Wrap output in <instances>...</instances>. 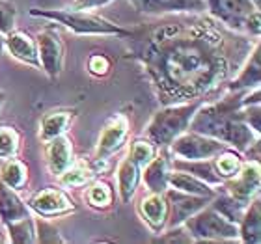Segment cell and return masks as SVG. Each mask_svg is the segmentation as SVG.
<instances>
[{
	"mask_svg": "<svg viewBox=\"0 0 261 244\" xmlns=\"http://www.w3.org/2000/svg\"><path fill=\"white\" fill-rule=\"evenodd\" d=\"M252 2H254V4H256L257 8H259V10H261V0H252Z\"/></svg>",
	"mask_w": 261,
	"mask_h": 244,
	"instance_id": "42",
	"label": "cell"
},
{
	"mask_svg": "<svg viewBox=\"0 0 261 244\" xmlns=\"http://www.w3.org/2000/svg\"><path fill=\"white\" fill-rule=\"evenodd\" d=\"M30 17L47 19L56 24H62L75 36H116L125 38L129 28L116 24L107 17L99 15L93 10H79V8H30Z\"/></svg>",
	"mask_w": 261,
	"mask_h": 244,
	"instance_id": "3",
	"label": "cell"
},
{
	"mask_svg": "<svg viewBox=\"0 0 261 244\" xmlns=\"http://www.w3.org/2000/svg\"><path fill=\"white\" fill-rule=\"evenodd\" d=\"M172 168L175 170H185L189 174L196 175L198 179L205 181L213 186H220L222 179L218 175L213 158H203V160H181V158H172Z\"/></svg>",
	"mask_w": 261,
	"mask_h": 244,
	"instance_id": "27",
	"label": "cell"
},
{
	"mask_svg": "<svg viewBox=\"0 0 261 244\" xmlns=\"http://www.w3.org/2000/svg\"><path fill=\"white\" fill-rule=\"evenodd\" d=\"M30 214L32 212L28 209L27 201L21 198V194L0 181V222H2V226L27 218Z\"/></svg>",
	"mask_w": 261,
	"mask_h": 244,
	"instance_id": "21",
	"label": "cell"
},
{
	"mask_svg": "<svg viewBox=\"0 0 261 244\" xmlns=\"http://www.w3.org/2000/svg\"><path fill=\"white\" fill-rule=\"evenodd\" d=\"M86 71L95 78H105L112 73V60L105 52H92L86 60Z\"/></svg>",
	"mask_w": 261,
	"mask_h": 244,
	"instance_id": "33",
	"label": "cell"
},
{
	"mask_svg": "<svg viewBox=\"0 0 261 244\" xmlns=\"http://www.w3.org/2000/svg\"><path fill=\"white\" fill-rule=\"evenodd\" d=\"M136 212L153 235H159L168 226V200L164 192H147L136 203Z\"/></svg>",
	"mask_w": 261,
	"mask_h": 244,
	"instance_id": "12",
	"label": "cell"
},
{
	"mask_svg": "<svg viewBox=\"0 0 261 244\" xmlns=\"http://www.w3.org/2000/svg\"><path fill=\"white\" fill-rule=\"evenodd\" d=\"M140 15L161 17L172 13H203L205 0H127Z\"/></svg>",
	"mask_w": 261,
	"mask_h": 244,
	"instance_id": "14",
	"label": "cell"
},
{
	"mask_svg": "<svg viewBox=\"0 0 261 244\" xmlns=\"http://www.w3.org/2000/svg\"><path fill=\"white\" fill-rule=\"evenodd\" d=\"M153 242H166V244H191L194 242L191 237V233L187 231V228L181 224V226H172V228H166L164 231L153 239Z\"/></svg>",
	"mask_w": 261,
	"mask_h": 244,
	"instance_id": "34",
	"label": "cell"
},
{
	"mask_svg": "<svg viewBox=\"0 0 261 244\" xmlns=\"http://www.w3.org/2000/svg\"><path fill=\"white\" fill-rule=\"evenodd\" d=\"M243 157H245L246 160H259L261 158V138H256L250 146L246 147L245 151H243Z\"/></svg>",
	"mask_w": 261,
	"mask_h": 244,
	"instance_id": "38",
	"label": "cell"
},
{
	"mask_svg": "<svg viewBox=\"0 0 261 244\" xmlns=\"http://www.w3.org/2000/svg\"><path fill=\"white\" fill-rule=\"evenodd\" d=\"M245 92L246 90H226L222 99L211 103L203 101L192 116L189 129L213 136L228 147L243 153L256 138H261L243 121L241 116Z\"/></svg>",
	"mask_w": 261,
	"mask_h": 244,
	"instance_id": "2",
	"label": "cell"
},
{
	"mask_svg": "<svg viewBox=\"0 0 261 244\" xmlns=\"http://www.w3.org/2000/svg\"><path fill=\"white\" fill-rule=\"evenodd\" d=\"M241 116H243V121H245L256 134L261 136V103L245 104V106L241 109Z\"/></svg>",
	"mask_w": 261,
	"mask_h": 244,
	"instance_id": "36",
	"label": "cell"
},
{
	"mask_svg": "<svg viewBox=\"0 0 261 244\" xmlns=\"http://www.w3.org/2000/svg\"><path fill=\"white\" fill-rule=\"evenodd\" d=\"M205 99H196V101H185V103H172L163 104V109L157 110L146 127L144 136L159 147H168L172 142L189 129L194 112L198 110Z\"/></svg>",
	"mask_w": 261,
	"mask_h": 244,
	"instance_id": "4",
	"label": "cell"
},
{
	"mask_svg": "<svg viewBox=\"0 0 261 244\" xmlns=\"http://www.w3.org/2000/svg\"><path fill=\"white\" fill-rule=\"evenodd\" d=\"M166 200H168V226H181L185 224L187 218H191L194 212H198L200 209H203L205 205H209V201L213 198L207 196H196L189 194V192H181L175 188H166Z\"/></svg>",
	"mask_w": 261,
	"mask_h": 244,
	"instance_id": "13",
	"label": "cell"
},
{
	"mask_svg": "<svg viewBox=\"0 0 261 244\" xmlns=\"http://www.w3.org/2000/svg\"><path fill=\"white\" fill-rule=\"evenodd\" d=\"M97 175H99V170L95 168V164L92 160L86 162V160L75 158V162L71 164L64 174L58 175L56 179H58L60 186H64V188H82L88 183H92Z\"/></svg>",
	"mask_w": 261,
	"mask_h": 244,
	"instance_id": "25",
	"label": "cell"
},
{
	"mask_svg": "<svg viewBox=\"0 0 261 244\" xmlns=\"http://www.w3.org/2000/svg\"><path fill=\"white\" fill-rule=\"evenodd\" d=\"M187 231L194 242H224V240H239V226L218 212L215 207L205 205L191 218H187Z\"/></svg>",
	"mask_w": 261,
	"mask_h": 244,
	"instance_id": "6",
	"label": "cell"
},
{
	"mask_svg": "<svg viewBox=\"0 0 261 244\" xmlns=\"http://www.w3.org/2000/svg\"><path fill=\"white\" fill-rule=\"evenodd\" d=\"M34 38H36V45H38L41 71L50 80H56L62 75L65 64V43L60 32L55 26H47L43 30H39Z\"/></svg>",
	"mask_w": 261,
	"mask_h": 244,
	"instance_id": "10",
	"label": "cell"
},
{
	"mask_svg": "<svg viewBox=\"0 0 261 244\" xmlns=\"http://www.w3.org/2000/svg\"><path fill=\"white\" fill-rule=\"evenodd\" d=\"M32 214L39 218H62L76 212L75 200L67 194L64 186H45L36 190L27 201Z\"/></svg>",
	"mask_w": 261,
	"mask_h": 244,
	"instance_id": "9",
	"label": "cell"
},
{
	"mask_svg": "<svg viewBox=\"0 0 261 244\" xmlns=\"http://www.w3.org/2000/svg\"><path fill=\"white\" fill-rule=\"evenodd\" d=\"M22 147L21 130L13 125H0V160L19 157Z\"/></svg>",
	"mask_w": 261,
	"mask_h": 244,
	"instance_id": "30",
	"label": "cell"
},
{
	"mask_svg": "<svg viewBox=\"0 0 261 244\" xmlns=\"http://www.w3.org/2000/svg\"><path fill=\"white\" fill-rule=\"evenodd\" d=\"M0 181L17 192H22L28 184V166L19 157L0 160Z\"/></svg>",
	"mask_w": 261,
	"mask_h": 244,
	"instance_id": "26",
	"label": "cell"
},
{
	"mask_svg": "<svg viewBox=\"0 0 261 244\" xmlns=\"http://www.w3.org/2000/svg\"><path fill=\"white\" fill-rule=\"evenodd\" d=\"M84 201L90 209L97 212H107L114 207L116 201V192L114 186L105 179H95L92 183L86 184V190H84Z\"/></svg>",
	"mask_w": 261,
	"mask_h": 244,
	"instance_id": "23",
	"label": "cell"
},
{
	"mask_svg": "<svg viewBox=\"0 0 261 244\" xmlns=\"http://www.w3.org/2000/svg\"><path fill=\"white\" fill-rule=\"evenodd\" d=\"M239 240L245 244H261V200L256 196L239 220Z\"/></svg>",
	"mask_w": 261,
	"mask_h": 244,
	"instance_id": "22",
	"label": "cell"
},
{
	"mask_svg": "<svg viewBox=\"0 0 261 244\" xmlns=\"http://www.w3.org/2000/svg\"><path fill=\"white\" fill-rule=\"evenodd\" d=\"M2 50H4V36L0 34V55H2Z\"/></svg>",
	"mask_w": 261,
	"mask_h": 244,
	"instance_id": "40",
	"label": "cell"
},
{
	"mask_svg": "<svg viewBox=\"0 0 261 244\" xmlns=\"http://www.w3.org/2000/svg\"><path fill=\"white\" fill-rule=\"evenodd\" d=\"M168 188H175V190H181V192H189V194L213 198V196L217 194L218 186H213V184L205 183V181L198 179L196 175L189 174L185 170L172 168L170 177H168Z\"/></svg>",
	"mask_w": 261,
	"mask_h": 244,
	"instance_id": "24",
	"label": "cell"
},
{
	"mask_svg": "<svg viewBox=\"0 0 261 244\" xmlns=\"http://www.w3.org/2000/svg\"><path fill=\"white\" fill-rule=\"evenodd\" d=\"M220 188L226 190L237 203L248 207L256 196H259L261 188V162L259 160H246L233 177L226 179Z\"/></svg>",
	"mask_w": 261,
	"mask_h": 244,
	"instance_id": "11",
	"label": "cell"
},
{
	"mask_svg": "<svg viewBox=\"0 0 261 244\" xmlns=\"http://www.w3.org/2000/svg\"><path fill=\"white\" fill-rule=\"evenodd\" d=\"M4 50L13 58V60L41 71L36 38L30 36L28 32H24V30H17L15 28V30H11L10 34H6L4 36Z\"/></svg>",
	"mask_w": 261,
	"mask_h": 244,
	"instance_id": "15",
	"label": "cell"
},
{
	"mask_svg": "<svg viewBox=\"0 0 261 244\" xmlns=\"http://www.w3.org/2000/svg\"><path fill=\"white\" fill-rule=\"evenodd\" d=\"M116 179H118V198L121 203H130L136 196V190L142 183V168L136 166L130 158H121L116 168Z\"/></svg>",
	"mask_w": 261,
	"mask_h": 244,
	"instance_id": "20",
	"label": "cell"
},
{
	"mask_svg": "<svg viewBox=\"0 0 261 244\" xmlns=\"http://www.w3.org/2000/svg\"><path fill=\"white\" fill-rule=\"evenodd\" d=\"M8 240V237H4V233H2V229H0V242H6Z\"/></svg>",
	"mask_w": 261,
	"mask_h": 244,
	"instance_id": "41",
	"label": "cell"
},
{
	"mask_svg": "<svg viewBox=\"0 0 261 244\" xmlns=\"http://www.w3.org/2000/svg\"><path fill=\"white\" fill-rule=\"evenodd\" d=\"M8 240L13 244H34L36 242V218L30 214L15 222L4 224Z\"/></svg>",
	"mask_w": 261,
	"mask_h": 244,
	"instance_id": "29",
	"label": "cell"
},
{
	"mask_svg": "<svg viewBox=\"0 0 261 244\" xmlns=\"http://www.w3.org/2000/svg\"><path fill=\"white\" fill-rule=\"evenodd\" d=\"M112 0H73V8L79 10H99L103 6L110 4Z\"/></svg>",
	"mask_w": 261,
	"mask_h": 244,
	"instance_id": "37",
	"label": "cell"
},
{
	"mask_svg": "<svg viewBox=\"0 0 261 244\" xmlns=\"http://www.w3.org/2000/svg\"><path fill=\"white\" fill-rule=\"evenodd\" d=\"M4 101H6V93H4V90L0 88V110H2V106H4Z\"/></svg>",
	"mask_w": 261,
	"mask_h": 244,
	"instance_id": "39",
	"label": "cell"
},
{
	"mask_svg": "<svg viewBox=\"0 0 261 244\" xmlns=\"http://www.w3.org/2000/svg\"><path fill=\"white\" fill-rule=\"evenodd\" d=\"M170 172H172V155L168 153V147H163L159 149L151 162L146 164L142 170V183L147 192H166Z\"/></svg>",
	"mask_w": 261,
	"mask_h": 244,
	"instance_id": "17",
	"label": "cell"
},
{
	"mask_svg": "<svg viewBox=\"0 0 261 244\" xmlns=\"http://www.w3.org/2000/svg\"><path fill=\"white\" fill-rule=\"evenodd\" d=\"M243 162H245L243 153L233 149V147H226V149H222L218 155L213 157V164H215V168H217L222 183L226 179H229V177H233V175L241 170Z\"/></svg>",
	"mask_w": 261,
	"mask_h": 244,
	"instance_id": "28",
	"label": "cell"
},
{
	"mask_svg": "<svg viewBox=\"0 0 261 244\" xmlns=\"http://www.w3.org/2000/svg\"><path fill=\"white\" fill-rule=\"evenodd\" d=\"M17 24V6L11 0H0V34L6 36L15 30Z\"/></svg>",
	"mask_w": 261,
	"mask_h": 244,
	"instance_id": "35",
	"label": "cell"
},
{
	"mask_svg": "<svg viewBox=\"0 0 261 244\" xmlns=\"http://www.w3.org/2000/svg\"><path fill=\"white\" fill-rule=\"evenodd\" d=\"M43 153H45V164H47L49 172L55 177L64 174L76 158L75 149H73V140L67 136V132L43 142Z\"/></svg>",
	"mask_w": 261,
	"mask_h": 244,
	"instance_id": "16",
	"label": "cell"
},
{
	"mask_svg": "<svg viewBox=\"0 0 261 244\" xmlns=\"http://www.w3.org/2000/svg\"><path fill=\"white\" fill-rule=\"evenodd\" d=\"M261 84V41H257L245 62L231 78L226 82V90H252Z\"/></svg>",
	"mask_w": 261,
	"mask_h": 244,
	"instance_id": "18",
	"label": "cell"
},
{
	"mask_svg": "<svg viewBox=\"0 0 261 244\" xmlns=\"http://www.w3.org/2000/svg\"><path fill=\"white\" fill-rule=\"evenodd\" d=\"M226 147L228 146L224 142L213 136L187 129L170 144L168 153L172 158H181V160H203V158H213Z\"/></svg>",
	"mask_w": 261,
	"mask_h": 244,
	"instance_id": "8",
	"label": "cell"
},
{
	"mask_svg": "<svg viewBox=\"0 0 261 244\" xmlns=\"http://www.w3.org/2000/svg\"><path fill=\"white\" fill-rule=\"evenodd\" d=\"M205 11L233 32L261 36V13L252 0H205Z\"/></svg>",
	"mask_w": 261,
	"mask_h": 244,
	"instance_id": "5",
	"label": "cell"
},
{
	"mask_svg": "<svg viewBox=\"0 0 261 244\" xmlns=\"http://www.w3.org/2000/svg\"><path fill=\"white\" fill-rule=\"evenodd\" d=\"M161 104L205 99L237 73L259 38L233 32L203 13L146 17L125 36Z\"/></svg>",
	"mask_w": 261,
	"mask_h": 244,
	"instance_id": "1",
	"label": "cell"
},
{
	"mask_svg": "<svg viewBox=\"0 0 261 244\" xmlns=\"http://www.w3.org/2000/svg\"><path fill=\"white\" fill-rule=\"evenodd\" d=\"M129 132H130V121L125 114H118L110 116L105 127L99 132L97 144H95V151H93L92 162L95 164V168L101 170L107 162H109L110 157H114L116 153H120L123 147L127 146V140H129Z\"/></svg>",
	"mask_w": 261,
	"mask_h": 244,
	"instance_id": "7",
	"label": "cell"
},
{
	"mask_svg": "<svg viewBox=\"0 0 261 244\" xmlns=\"http://www.w3.org/2000/svg\"><path fill=\"white\" fill-rule=\"evenodd\" d=\"M159 153V147L153 144L149 138L146 136H140V138H135V140L129 144V151H127L125 157L130 158L136 166H140L144 170L146 164H149L153 160V157Z\"/></svg>",
	"mask_w": 261,
	"mask_h": 244,
	"instance_id": "31",
	"label": "cell"
},
{
	"mask_svg": "<svg viewBox=\"0 0 261 244\" xmlns=\"http://www.w3.org/2000/svg\"><path fill=\"white\" fill-rule=\"evenodd\" d=\"M76 116H79L76 109H55L45 112L39 121V140L47 142L50 138L65 134L76 120Z\"/></svg>",
	"mask_w": 261,
	"mask_h": 244,
	"instance_id": "19",
	"label": "cell"
},
{
	"mask_svg": "<svg viewBox=\"0 0 261 244\" xmlns=\"http://www.w3.org/2000/svg\"><path fill=\"white\" fill-rule=\"evenodd\" d=\"M36 242L41 244H64L67 240L62 237L60 229L49 218H36Z\"/></svg>",
	"mask_w": 261,
	"mask_h": 244,
	"instance_id": "32",
	"label": "cell"
}]
</instances>
